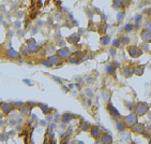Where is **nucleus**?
<instances>
[{
  "label": "nucleus",
  "instance_id": "obj_1",
  "mask_svg": "<svg viewBox=\"0 0 151 144\" xmlns=\"http://www.w3.org/2000/svg\"><path fill=\"white\" fill-rule=\"evenodd\" d=\"M148 111H149V105H148L147 103H144V102L138 103L135 108V115L142 116V115H145Z\"/></svg>",
  "mask_w": 151,
  "mask_h": 144
},
{
  "label": "nucleus",
  "instance_id": "obj_2",
  "mask_svg": "<svg viewBox=\"0 0 151 144\" xmlns=\"http://www.w3.org/2000/svg\"><path fill=\"white\" fill-rule=\"evenodd\" d=\"M128 52H129V54H130V56L132 58H138V57L142 54V51L138 46H136V45H132V46H130L128 48Z\"/></svg>",
  "mask_w": 151,
  "mask_h": 144
},
{
  "label": "nucleus",
  "instance_id": "obj_3",
  "mask_svg": "<svg viewBox=\"0 0 151 144\" xmlns=\"http://www.w3.org/2000/svg\"><path fill=\"white\" fill-rule=\"evenodd\" d=\"M90 134H91V137H92L93 139L98 140V139H100V137L102 135V131H101V129H100L98 126H92L90 128Z\"/></svg>",
  "mask_w": 151,
  "mask_h": 144
},
{
  "label": "nucleus",
  "instance_id": "obj_4",
  "mask_svg": "<svg viewBox=\"0 0 151 144\" xmlns=\"http://www.w3.org/2000/svg\"><path fill=\"white\" fill-rule=\"evenodd\" d=\"M137 123V116L135 115L134 113H132L130 114V115H128L125 117V125H128L129 127H132L134 124H136Z\"/></svg>",
  "mask_w": 151,
  "mask_h": 144
},
{
  "label": "nucleus",
  "instance_id": "obj_5",
  "mask_svg": "<svg viewBox=\"0 0 151 144\" xmlns=\"http://www.w3.org/2000/svg\"><path fill=\"white\" fill-rule=\"evenodd\" d=\"M57 56L59 57L60 59H68L70 57V52L66 47H63V48H60L58 52H57Z\"/></svg>",
  "mask_w": 151,
  "mask_h": 144
},
{
  "label": "nucleus",
  "instance_id": "obj_6",
  "mask_svg": "<svg viewBox=\"0 0 151 144\" xmlns=\"http://www.w3.org/2000/svg\"><path fill=\"white\" fill-rule=\"evenodd\" d=\"M100 139H101V142L102 144H112L114 142V140H113V137L108 133H104L102 134L101 137H100Z\"/></svg>",
  "mask_w": 151,
  "mask_h": 144
},
{
  "label": "nucleus",
  "instance_id": "obj_7",
  "mask_svg": "<svg viewBox=\"0 0 151 144\" xmlns=\"http://www.w3.org/2000/svg\"><path fill=\"white\" fill-rule=\"evenodd\" d=\"M132 128V131L133 132H135V133H144L145 132V128H144V126H142V124H139V123H136V124H134L133 126L131 127Z\"/></svg>",
  "mask_w": 151,
  "mask_h": 144
},
{
  "label": "nucleus",
  "instance_id": "obj_8",
  "mask_svg": "<svg viewBox=\"0 0 151 144\" xmlns=\"http://www.w3.org/2000/svg\"><path fill=\"white\" fill-rule=\"evenodd\" d=\"M0 109L2 110V112L5 113V114H9L11 111L13 110V105L11 103H8V102H2L0 104Z\"/></svg>",
  "mask_w": 151,
  "mask_h": 144
},
{
  "label": "nucleus",
  "instance_id": "obj_9",
  "mask_svg": "<svg viewBox=\"0 0 151 144\" xmlns=\"http://www.w3.org/2000/svg\"><path fill=\"white\" fill-rule=\"evenodd\" d=\"M107 110H108L109 114L113 116V117H120V113L117 111V109H116L114 105L112 104V103H108V107H107Z\"/></svg>",
  "mask_w": 151,
  "mask_h": 144
},
{
  "label": "nucleus",
  "instance_id": "obj_10",
  "mask_svg": "<svg viewBox=\"0 0 151 144\" xmlns=\"http://www.w3.org/2000/svg\"><path fill=\"white\" fill-rule=\"evenodd\" d=\"M27 48H28V51L30 52V53H36V52L39 50V46H38V44L33 41V40H31V41L28 42V46H27Z\"/></svg>",
  "mask_w": 151,
  "mask_h": 144
},
{
  "label": "nucleus",
  "instance_id": "obj_11",
  "mask_svg": "<svg viewBox=\"0 0 151 144\" xmlns=\"http://www.w3.org/2000/svg\"><path fill=\"white\" fill-rule=\"evenodd\" d=\"M150 38H151V33L149 30H147V29H145V30L142 31V39L144 42H150Z\"/></svg>",
  "mask_w": 151,
  "mask_h": 144
},
{
  "label": "nucleus",
  "instance_id": "obj_12",
  "mask_svg": "<svg viewBox=\"0 0 151 144\" xmlns=\"http://www.w3.org/2000/svg\"><path fill=\"white\" fill-rule=\"evenodd\" d=\"M7 56H8V58H10V59H17L18 57H19V53L14 50H9L7 52Z\"/></svg>",
  "mask_w": 151,
  "mask_h": 144
},
{
  "label": "nucleus",
  "instance_id": "obj_13",
  "mask_svg": "<svg viewBox=\"0 0 151 144\" xmlns=\"http://www.w3.org/2000/svg\"><path fill=\"white\" fill-rule=\"evenodd\" d=\"M121 73H122V75L124 78H130V77H132V74H133V70H132V68H130V67H126V68H123Z\"/></svg>",
  "mask_w": 151,
  "mask_h": 144
},
{
  "label": "nucleus",
  "instance_id": "obj_14",
  "mask_svg": "<svg viewBox=\"0 0 151 144\" xmlns=\"http://www.w3.org/2000/svg\"><path fill=\"white\" fill-rule=\"evenodd\" d=\"M48 61H49L52 65H59L61 61V59L59 58L57 55H52L49 57V59H48Z\"/></svg>",
  "mask_w": 151,
  "mask_h": 144
},
{
  "label": "nucleus",
  "instance_id": "obj_15",
  "mask_svg": "<svg viewBox=\"0 0 151 144\" xmlns=\"http://www.w3.org/2000/svg\"><path fill=\"white\" fill-rule=\"evenodd\" d=\"M20 114L23 116H28L30 114V108H29V105H23L20 108Z\"/></svg>",
  "mask_w": 151,
  "mask_h": 144
},
{
  "label": "nucleus",
  "instance_id": "obj_16",
  "mask_svg": "<svg viewBox=\"0 0 151 144\" xmlns=\"http://www.w3.org/2000/svg\"><path fill=\"white\" fill-rule=\"evenodd\" d=\"M133 73H135L136 75H142V73H144V67H139V66H136L134 67L133 69Z\"/></svg>",
  "mask_w": 151,
  "mask_h": 144
},
{
  "label": "nucleus",
  "instance_id": "obj_17",
  "mask_svg": "<svg viewBox=\"0 0 151 144\" xmlns=\"http://www.w3.org/2000/svg\"><path fill=\"white\" fill-rule=\"evenodd\" d=\"M105 70H106V73L109 75L114 74L115 71H116V68L114 66H112V65H107L106 67H105Z\"/></svg>",
  "mask_w": 151,
  "mask_h": 144
},
{
  "label": "nucleus",
  "instance_id": "obj_18",
  "mask_svg": "<svg viewBox=\"0 0 151 144\" xmlns=\"http://www.w3.org/2000/svg\"><path fill=\"white\" fill-rule=\"evenodd\" d=\"M72 118H73L72 114L66 113V114H63V115H62V122H63V123H70V122L72 121Z\"/></svg>",
  "mask_w": 151,
  "mask_h": 144
},
{
  "label": "nucleus",
  "instance_id": "obj_19",
  "mask_svg": "<svg viewBox=\"0 0 151 144\" xmlns=\"http://www.w3.org/2000/svg\"><path fill=\"white\" fill-rule=\"evenodd\" d=\"M116 128H117L118 131H123L125 129V124L123 122H117L116 123Z\"/></svg>",
  "mask_w": 151,
  "mask_h": 144
},
{
  "label": "nucleus",
  "instance_id": "obj_20",
  "mask_svg": "<svg viewBox=\"0 0 151 144\" xmlns=\"http://www.w3.org/2000/svg\"><path fill=\"white\" fill-rule=\"evenodd\" d=\"M78 40H79V38H78V36H77L76 33L72 34V36H70V37L68 38V41H69L70 43H76Z\"/></svg>",
  "mask_w": 151,
  "mask_h": 144
},
{
  "label": "nucleus",
  "instance_id": "obj_21",
  "mask_svg": "<svg viewBox=\"0 0 151 144\" xmlns=\"http://www.w3.org/2000/svg\"><path fill=\"white\" fill-rule=\"evenodd\" d=\"M121 7H122V5H121V0H114V4H113V8H114V9L119 10Z\"/></svg>",
  "mask_w": 151,
  "mask_h": 144
},
{
  "label": "nucleus",
  "instance_id": "obj_22",
  "mask_svg": "<svg viewBox=\"0 0 151 144\" xmlns=\"http://www.w3.org/2000/svg\"><path fill=\"white\" fill-rule=\"evenodd\" d=\"M109 41H110V38L108 37V36H105V37H103L102 38V40H101V43L103 45H107L109 43Z\"/></svg>",
  "mask_w": 151,
  "mask_h": 144
},
{
  "label": "nucleus",
  "instance_id": "obj_23",
  "mask_svg": "<svg viewBox=\"0 0 151 144\" xmlns=\"http://www.w3.org/2000/svg\"><path fill=\"white\" fill-rule=\"evenodd\" d=\"M119 41H120V43H123V44H128L129 41H130V39H129V37L123 36V37H121L119 39Z\"/></svg>",
  "mask_w": 151,
  "mask_h": 144
},
{
  "label": "nucleus",
  "instance_id": "obj_24",
  "mask_svg": "<svg viewBox=\"0 0 151 144\" xmlns=\"http://www.w3.org/2000/svg\"><path fill=\"white\" fill-rule=\"evenodd\" d=\"M133 28H134V26L132 25V24H126V25L124 26V30H125L126 32L132 31V30H133Z\"/></svg>",
  "mask_w": 151,
  "mask_h": 144
},
{
  "label": "nucleus",
  "instance_id": "obj_25",
  "mask_svg": "<svg viewBox=\"0 0 151 144\" xmlns=\"http://www.w3.org/2000/svg\"><path fill=\"white\" fill-rule=\"evenodd\" d=\"M80 129L84 130V131L88 130V129H89V124H88V123H83V124H80Z\"/></svg>",
  "mask_w": 151,
  "mask_h": 144
},
{
  "label": "nucleus",
  "instance_id": "obj_26",
  "mask_svg": "<svg viewBox=\"0 0 151 144\" xmlns=\"http://www.w3.org/2000/svg\"><path fill=\"white\" fill-rule=\"evenodd\" d=\"M123 17H124V12H121V11H120V12H118V14H117V20L120 22V21L123 20Z\"/></svg>",
  "mask_w": 151,
  "mask_h": 144
},
{
  "label": "nucleus",
  "instance_id": "obj_27",
  "mask_svg": "<svg viewBox=\"0 0 151 144\" xmlns=\"http://www.w3.org/2000/svg\"><path fill=\"white\" fill-rule=\"evenodd\" d=\"M131 3V0H121V5L122 7H129Z\"/></svg>",
  "mask_w": 151,
  "mask_h": 144
},
{
  "label": "nucleus",
  "instance_id": "obj_28",
  "mask_svg": "<svg viewBox=\"0 0 151 144\" xmlns=\"http://www.w3.org/2000/svg\"><path fill=\"white\" fill-rule=\"evenodd\" d=\"M69 61L70 62H71V64H78V58H77V57H69Z\"/></svg>",
  "mask_w": 151,
  "mask_h": 144
},
{
  "label": "nucleus",
  "instance_id": "obj_29",
  "mask_svg": "<svg viewBox=\"0 0 151 144\" xmlns=\"http://www.w3.org/2000/svg\"><path fill=\"white\" fill-rule=\"evenodd\" d=\"M120 41H119V39H115L114 41H113V45H114V47H119L120 46Z\"/></svg>",
  "mask_w": 151,
  "mask_h": 144
},
{
  "label": "nucleus",
  "instance_id": "obj_30",
  "mask_svg": "<svg viewBox=\"0 0 151 144\" xmlns=\"http://www.w3.org/2000/svg\"><path fill=\"white\" fill-rule=\"evenodd\" d=\"M41 109H42V111H43V113L44 114H47L48 112H49V109H48L46 105H41Z\"/></svg>",
  "mask_w": 151,
  "mask_h": 144
},
{
  "label": "nucleus",
  "instance_id": "obj_31",
  "mask_svg": "<svg viewBox=\"0 0 151 144\" xmlns=\"http://www.w3.org/2000/svg\"><path fill=\"white\" fill-rule=\"evenodd\" d=\"M99 31L100 32H105L106 31V25H100L99 26Z\"/></svg>",
  "mask_w": 151,
  "mask_h": 144
},
{
  "label": "nucleus",
  "instance_id": "obj_32",
  "mask_svg": "<svg viewBox=\"0 0 151 144\" xmlns=\"http://www.w3.org/2000/svg\"><path fill=\"white\" fill-rule=\"evenodd\" d=\"M142 20V16L141 15H137L136 17H135V22H136V27L138 28V24H139V22H141Z\"/></svg>",
  "mask_w": 151,
  "mask_h": 144
},
{
  "label": "nucleus",
  "instance_id": "obj_33",
  "mask_svg": "<svg viewBox=\"0 0 151 144\" xmlns=\"http://www.w3.org/2000/svg\"><path fill=\"white\" fill-rule=\"evenodd\" d=\"M42 65H43V66H46V67H50V66H52V64H50L48 60H43Z\"/></svg>",
  "mask_w": 151,
  "mask_h": 144
},
{
  "label": "nucleus",
  "instance_id": "obj_34",
  "mask_svg": "<svg viewBox=\"0 0 151 144\" xmlns=\"http://www.w3.org/2000/svg\"><path fill=\"white\" fill-rule=\"evenodd\" d=\"M142 48H144L145 51H147V52H149L150 51V46L148 44H145V45H142Z\"/></svg>",
  "mask_w": 151,
  "mask_h": 144
},
{
  "label": "nucleus",
  "instance_id": "obj_35",
  "mask_svg": "<svg viewBox=\"0 0 151 144\" xmlns=\"http://www.w3.org/2000/svg\"><path fill=\"white\" fill-rule=\"evenodd\" d=\"M109 53H110V54H112V55H113V56H115V54H116V50H115V48H112V50H110V51H109Z\"/></svg>",
  "mask_w": 151,
  "mask_h": 144
}]
</instances>
